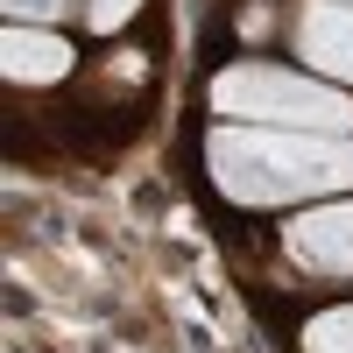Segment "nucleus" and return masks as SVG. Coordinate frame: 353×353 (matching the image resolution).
I'll use <instances>...</instances> for the list:
<instances>
[{
  "instance_id": "obj_4",
  "label": "nucleus",
  "mask_w": 353,
  "mask_h": 353,
  "mask_svg": "<svg viewBox=\"0 0 353 353\" xmlns=\"http://www.w3.org/2000/svg\"><path fill=\"white\" fill-rule=\"evenodd\" d=\"M297 50H304V64H318L325 78L353 85V8L346 0H311L304 21H297Z\"/></svg>"
},
{
  "instance_id": "obj_8",
  "label": "nucleus",
  "mask_w": 353,
  "mask_h": 353,
  "mask_svg": "<svg viewBox=\"0 0 353 353\" xmlns=\"http://www.w3.org/2000/svg\"><path fill=\"white\" fill-rule=\"evenodd\" d=\"M134 8H141V0H92V28H106V36H113Z\"/></svg>"
},
{
  "instance_id": "obj_2",
  "label": "nucleus",
  "mask_w": 353,
  "mask_h": 353,
  "mask_svg": "<svg viewBox=\"0 0 353 353\" xmlns=\"http://www.w3.org/2000/svg\"><path fill=\"white\" fill-rule=\"evenodd\" d=\"M212 106L233 121H261V128H304V134H346L353 128V99H339L332 85H311L297 71L276 64H233L212 78Z\"/></svg>"
},
{
  "instance_id": "obj_3",
  "label": "nucleus",
  "mask_w": 353,
  "mask_h": 353,
  "mask_svg": "<svg viewBox=\"0 0 353 353\" xmlns=\"http://www.w3.org/2000/svg\"><path fill=\"white\" fill-rule=\"evenodd\" d=\"M290 254L304 269H318V276H353V198L290 219Z\"/></svg>"
},
{
  "instance_id": "obj_9",
  "label": "nucleus",
  "mask_w": 353,
  "mask_h": 353,
  "mask_svg": "<svg viewBox=\"0 0 353 353\" xmlns=\"http://www.w3.org/2000/svg\"><path fill=\"white\" fill-rule=\"evenodd\" d=\"M346 8H353V0H346Z\"/></svg>"
},
{
  "instance_id": "obj_5",
  "label": "nucleus",
  "mask_w": 353,
  "mask_h": 353,
  "mask_svg": "<svg viewBox=\"0 0 353 353\" xmlns=\"http://www.w3.org/2000/svg\"><path fill=\"white\" fill-rule=\"evenodd\" d=\"M0 71H8L14 85H50V78H64V71H71V43H64V36H50V28L14 21L8 36H0Z\"/></svg>"
},
{
  "instance_id": "obj_1",
  "label": "nucleus",
  "mask_w": 353,
  "mask_h": 353,
  "mask_svg": "<svg viewBox=\"0 0 353 353\" xmlns=\"http://www.w3.org/2000/svg\"><path fill=\"white\" fill-rule=\"evenodd\" d=\"M212 184L241 205H297L353 191V141L346 134H304V128H219L212 149Z\"/></svg>"
},
{
  "instance_id": "obj_6",
  "label": "nucleus",
  "mask_w": 353,
  "mask_h": 353,
  "mask_svg": "<svg viewBox=\"0 0 353 353\" xmlns=\"http://www.w3.org/2000/svg\"><path fill=\"white\" fill-rule=\"evenodd\" d=\"M304 353H353V304L318 311L311 325H304Z\"/></svg>"
},
{
  "instance_id": "obj_7",
  "label": "nucleus",
  "mask_w": 353,
  "mask_h": 353,
  "mask_svg": "<svg viewBox=\"0 0 353 353\" xmlns=\"http://www.w3.org/2000/svg\"><path fill=\"white\" fill-rule=\"evenodd\" d=\"M0 8H8L14 21H57V14L71 8V0H0Z\"/></svg>"
}]
</instances>
